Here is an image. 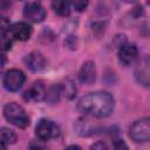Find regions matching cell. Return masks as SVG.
<instances>
[{
    "label": "cell",
    "mask_w": 150,
    "mask_h": 150,
    "mask_svg": "<svg viewBox=\"0 0 150 150\" xmlns=\"http://www.w3.org/2000/svg\"><path fill=\"white\" fill-rule=\"evenodd\" d=\"M115 101L111 94L107 91L88 93L79 100L77 108L81 112L94 117H107L114 110Z\"/></svg>",
    "instance_id": "6da1fadb"
},
{
    "label": "cell",
    "mask_w": 150,
    "mask_h": 150,
    "mask_svg": "<svg viewBox=\"0 0 150 150\" xmlns=\"http://www.w3.org/2000/svg\"><path fill=\"white\" fill-rule=\"evenodd\" d=\"M4 116L5 118L13 125L25 129L29 125V116L26 110L18 103L11 102L4 107Z\"/></svg>",
    "instance_id": "7a4b0ae2"
},
{
    "label": "cell",
    "mask_w": 150,
    "mask_h": 150,
    "mask_svg": "<svg viewBox=\"0 0 150 150\" xmlns=\"http://www.w3.org/2000/svg\"><path fill=\"white\" fill-rule=\"evenodd\" d=\"M129 136L137 143L148 142L150 139V118L143 117L134 122L129 129Z\"/></svg>",
    "instance_id": "3957f363"
},
{
    "label": "cell",
    "mask_w": 150,
    "mask_h": 150,
    "mask_svg": "<svg viewBox=\"0 0 150 150\" xmlns=\"http://www.w3.org/2000/svg\"><path fill=\"white\" fill-rule=\"evenodd\" d=\"M35 134L41 141H49L52 138H56L60 135V128L53 121L42 118L35 127Z\"/></svg>",
    "instance_id": "277c9868"
},
{
    "label": "cell",
    "mask_w": 150,
    "mask_h": 150,
    "mask_svg": "<svg viewBox=\"0 0 150 150\" xmlns=\"http://www.w3.org/2000/svg\"><path fill=\"white\" fill-rule=\"evenodd\" d=\"M26 76L25 74L19 69H9L4 75V87L8 91H18L25 83Z\"/></svg>",
    "instance_id": "5b68a950"
},
{
    "label": "cell",
    "mask_w": 150,
    "mask_h": 150,
    "mask_svg": "<svg viewBox=\"0 0 150 150\" xmlns=\"http://www.w3.org/2000/svg\"><path fill=\"white\" fill-rule=\"evenodd\" d=\"M46 9L39 2H28L23 7V16L30 22H42L46 19Z\"/></svg>",
    "instance_id": "8992f818"
},
{
    "label": "cell",
    "mask_w": 150,
    "mask_h": 150,
    "mask_svg": "<svg viewBox=\"0 0 150 150\" xmlns=\"http://www.w3.org/2000/svg\"><path fill=\"white\" fill-rule=\"evenodd\" d=\"M118 60L124 66H130L132 64L137 57H138V49L135 45L131 43H124L118 48V53H117Z\"/></svg>",
    "instance_id": "52a82bcc"
},
{
    "label": "cell",
    "mask_w": 150,
    "mask_h": 150,
    "mask_svg": "<svg viewBox=\"0 0 150 150\" xmlns=\"http://www.w3.org/2000/svg\"><path fill=\"white\" fill-rule=\"evenodd\" d=\"M8 33L11 34L13 40L27 41L33 33V28L27 22H16L9 27Z\"/></svg>",
    "instance_id": "ba28073f"
},
{
    "label": "cell",
    "mask_w": 150,
    "mask_h": 150,
    "mask_svg": "<svg viewBox=\"0 0 150 150\" xmlns=\"http://www.w3.org/2000/svg\"><path fill=\"white\" fill-rule=\"evenodd\" d=\"M96 79V70L95 64L91 61H87L82 64L80 71H79V80L81 83L84 84H91Z\"/></svg>",
    "instance_id": "9c48e42d"
},
{
    "label": "cell",
    "mask_w": 150,
    "mask_h": 150,
    "mask_svg": "<svg viewBox=\"0 0 150 150\" xmlns=\"http://www.w3.org/2000/svg\"><path fill=\"white\" fill-rule=\"evenodd\" d=\"M45 95H46V88L41 81H38L28 90L25 91L23 98L26 101H29V102H36V101L43 100Z\"/></svg>",
    "instance_id": "30bf717a"
},
{
    "label": "cell",
    "mask_w": 150,
    "mask_h": 150,
    "mask_svg": "<svg viewBox=\"0 0 150 150\" xmlns=\"http://www.w3.org/2000/svg\"><path fill=\"white\" fill-rule=\"evenodd\" d=\"M25 63L26 66L33 70V71H40L45 68L46 64V60L43 57V55L40 52H32L29 53L26 57H25Z\"/></svg>",
    "instance_id": "8fae6325"
},
{
    "label": "cell",
    "mask_w": 150,
    "mask_h": 150,
    "mask_svg": "<svg viewBox=\"0 0 150 150\" xmlns=\"http://www.w3.org/2000/svg\"><path fill=\"white\" fill-rule=\"evenodd\" d=\"M16 134L14 130L7 128V127H1L0 128V144L4 146H7L9 144H13L16 142Z\"/></svg>",
    "instance_id": "7c38bea8"
},
{
    "label": "cell",
    "mask_w": 150,
    "mask_h": 150,
    "mask_svg": "<svg viewBox=\"0 0 150 150\" xmlns=\"http://www.w3.org/2000/svg\"><path fill=\"white\" fill-rule=\"evenodd\" d=\"M52 8L60 16H68L70 14V5L68 0H53Z\"/></svg>",
    "instance_id": "4fadbf2b"
},
{
    "label": "cell",
    "mask_w": 150,
    "mask_h": 150,
    "mask_svg": "<svg viewBox=\"0 0 150 150\" xmlns=\"http://www.w3.org/2000/svg\"><path fill=\"white\" fill-rule=\"evenodd\" d=\"M61 94H62L61 86H59V84H54V86L49 87V88L46 90L45 98H46V101L49 102L50 104H55L56 102H59Z\"/></svg>",
    "instance_id": "5bb4252c"
},
{
    "label": "cell",
    "mask_w": 150,
    "mask_h": 150,
    "mask_svg": "<svg viewBox=\"0 0 150 150\" xmlns=\"http://www.w3.org/2000/svg\"><path fill=\"white\" fill-rule=\"evenodd\" d=\"M12 43H13V39L11 34L5 30H0V50L2 52L9 50L12 48Z\"/></svg>",
    "instance_id": "9a60e30c"
},
{
    "label": "cell",
    "mask_w": 150,
    "mask_h": 150,
    "mask_svg": "<svg viewBox=\"0 0 150 150\" xmlns=\"http://www.w3.org/2000/svg\"><path fill=\"white\" fill-rule=\"evenodd\" d=\"M61 90H62V94H64L66 97L69 98V100L74 98L75 95H76V87H75L74 82L71 80H69V79L66 80L64 84L61 86Z\"/></svg>",
    "instance_id": "2e32d148"
},
{
    "label": "cell",
    "mask_w": 150,
    "mask_h": 150,
    "mask_svg": "<svg viewBox=\"0 0 150 150\" xmlns=\"http://www.w3.org/2000/svg\"><path fill=\"white\" fill-rule=\"evenodd\" d=\"M70 7H73L75 11L77 12H82L87 8L88 4H89V0H68Z\"/></svg>",
    "instance_id": "e0dca14e"
},
{
    "label": "cell",
    "mask_w": 150,
    "mask_h": 150,
    "mask_svg": "<svg viewBox=\"0 0 150 150\" xmlns=\"http://www.w3.org/2000/svg\"><path fill=\"white\" fill-rule=\"evenodd\" d=\"M9 25H11L9 19L4 15H0V30H5L6 28L9 27Z\"/></svg>",
    "instance_id": "ac0fdd59"
},
{
    "label": "cell",
    "mask_w": 150,
    "mask_h": 150,
    "mask_svg": "<svg viewBox=\"0 0 150 150\" xmlns=\"http://www.w3.org/2000/svg\"><path fill=\"white\" fill-rule=\"evenodd\" d=\"M90 148L91 149H107V145L103 142H97V143H94Z\"/></svg>",
    "instance_id": "d6986e66"
},
{
    "label": "cell",
    "mask_w": 150,
    "mask_h": 150,
    "mask_svg": "<svg viewBox=\"0 0 150 150\" xmlns=\"http://www.w3.org/2000/svg\"><path fill=\"white\" fill-rule=\"evenodd\" d=\"M11 6L9 0H0V9H7Z\"/></svg>",
    "instance_id": "ffe728a7"
},
{
    "label": "cell",
    "mask_w": 150,
    "mask_h": 150,
    "mask_svg": "<svg viewBox=\"0 0 150 150\" xmlns=\"http://www.w3.org/2000/svg\"><path fill=\"white\" fill-rule=\"evenodd\" d=\"M114 146H115V148H117V149H118V148H125V149L128 148V145H127L123 141H121V139L116 141V143H115V145H114Z\"/></svg>",
    "instance_id": "44dd1931"
},
{
    "label": "cell",
    "mask_w": 150,
    "mask_h": 150,
    "mask_svg": "<svg viewBox=\"0 0 150 150\" xmlns=\"http://www.w3.org/2000/svg\"><path fill=\"white\" fill-rule=\"evenodd\" d=\"M6 61H7L6 56L2 55V54H0V71H1V69L4 68V66L6 64Z\"/></svg>",
    "instance_id": "7402d4cb"
},
{
    "label": "cell",
    "mask_w": 150,
    "mask_h": 150,
    "mask_svg": "<svg viewBox=\"0 0 150 150\" xmlns=\"http://www.w3.org/2000/svg\"><path fill=\"white\" fill-rule=\"evenodd\" d=\"M124 2H127V4H132V2H135V1H137V0H123Z\"/></svg>",
    "instance_id": "603a6c76"
}]
</instances>
